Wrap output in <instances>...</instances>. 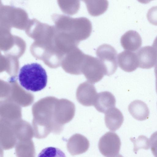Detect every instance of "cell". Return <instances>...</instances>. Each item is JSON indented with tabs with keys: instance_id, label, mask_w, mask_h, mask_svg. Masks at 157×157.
I'll return each mask as SVG.
<instances>
[{
	"instance_id": "277c9868",
	"label": "cell",
	"mask_w": 157,
	"mask_h": 157,
	"mask_svg": "<svg viewBox=\"0 0 157 157\" xmlns=\"http://www.w3.org/2000/svg\"><path fill=\"white\" fill-rule=\"evenodd\" d=\"M82 73L87 81L94 84L100 81L107 75L106 68L98 58L85 54L82 68Z\"/></svg>"
},
{
	"instance_id": "2e32d148",
	"label": "cell",
	"mask_w": 157,
	"mask_h": 157,
	"mask_svg": "<svg viewBox=\"0 0 157 157\" xmlns=\"http://www.w3.org/2000/svg\"><path fill=\"white\" fill-rule=\"evenodd\" d=\"M85 3L88 12L91 16L97 17L104 13L107 10V0H81Z\"/></svg>"
},
{
	"instance_id": "ffe728a7",
	"label": "cell",
	"mask_w": 157,
	"mask_h": 157,
	"mask_svg": "<svg viewBox=\"0 0 157 157\" xmlns=\"http://www.w3.org/2000/svg\"><path fill=\"white\" fill-rule=\"evenodd\" d=\"M149 140L152 152L155 156L157 157V131L152 134Z\"/></svg>"
},
{
	"instance_id": "9c48e42d",
	"label": "cell",
	"mask_w": 157,
	"mask_h": 157,
	"mask_svg": "<svg viewBox=\"0 0 157 157\" xmlns=\"http://www.w3.org/2000/svg\"><path fill=\"white\" fill-rule=\"evenodd\" d=\"M117 60L120 68L126 72H132L139 67L136 52L124 51L118 55Z\"/></svg>"
},
{
	"instance_id": "7402d4cb",
	"label": "cell",
	"mask_w": 157,
	"mask_h": 157,
	"mask_svg": "<svg viewBox=\"0 0 157 157\" xmlns=\"http://www.w3.org/2000/svg\"><path fill=\"white\" fill-rule=\"evenodd\" d=\"M154 71L155 76V85H156V90L157 93V65H155L154 69Z\"/></svg>"
},
{
	"instance_id": "9a60e30c",
	"label": "cell",
	"mask_w": 157,
	"mask_h": 157,
	"mask_svg": "<svg viewBox=\"0 0 157 157\" xmlns=\"http://www.w3.org/2000/svg\"><path fill=\"white\" fill-rule=\"evenodd\" d=\"M128 109L131 115L137 120L142 121L148 118L149 109L147 105L141 100H135L132 102Z\"/></svg>"
},
{
	"instance_id": "4fadbf2b",
	"label": "cell",
	"mask_w": 157,
	"mask_h": 157,
	"mask_svg": "<svg viewBox=\"0 0 157 157\" xmlns=\"http://www.w3.org/2000/svg\"><path fill=\"white\" fill-rule=\"evenodd\" d=\"M124 120L121 112L115 107L105 113V121L106 127L111 131H116L121 127Z\"/></svg>"
},
{
	"instance_id": "3957f363",
	"label": "cell",
	"mask_w": 157,
	"mask_h": 157,
	"mask_svg": "<svg viewBox=\"0 0 157 157\" xmlns=\"http://www.w3.org/2000/svg\"><path fill=\"white\" fill-rule=\"evenodd\" d=\"M29 20L27 13L23 9L1 4V24L21 27L28 24Z\"/></svg>"
},
{
	"instance_id": "5bb4252c",
	"label": "cell",
	"mask_w": 157,
	"mask_h": 157,
	"mask_svg": "<svg viewBox=\"0 0 157 157\" xmlns=\"http://www.w3.org/2000/svg\"><path fill=\"white\" fill-rule=\"evenodd\" d=\"M85 55V54L77 47L73 49L69 60V72L75 75L82 74V68Z\"/></svg>"
},
{
	"instance_id": "8992f818",
	"label": "cell",
	"mask_w": 157,
	"mask_h": 157,
	"mask_svg": "<svg viewBox=\"0 0 157 157\" xmlns=\"http://www.w3.org/2000/svg\"><path fill=\"white\" fill-rule=\"evenodd\" d=\"M96 53L105 67L107 75L114 74L117 68V53L115 49L110 45L104 44L98 48Z\"/></svg>"
},
{
	"instance_id": "52a82bcc",
	"label": "cell",
	"mask_w": 157,
	"mask_h": 157,
	"mask_svg": "<svg viewBox=\"0 0 157 157\" xmlns=\"http://www.w3.org/2000/svg\"><path fill=\"white\" fill-rule=\"evenodd\" d=\"M97 94L94 85L86 81L78 86L76 92V98L81 105L90 106L94 105Z\"/></svg>"
},
{
	"instance_id": "5b68a950",
	"label": "cell",
	"mask_w": 157,
	"mask_h": 157,
	"mask_svg": "<svg viewBox=\"0 0 157 157\" xmlns=\"http://www.w3.org/2000/svg\"><path fill=\"white\" fill-rule=\"evenodd\" d=\"M121 145L118 136L115 132H108L100 138L98 147L101 153L105 156L118 157Z\"/></svg>"
},
{
	"instance_id": "e0dca14e",
	"label": "cell",
	"mask_w": 157,
	"mask_h": 157,
	"mask_svg": "<svg viewBox=\"0 0 157 157\" xmlns=\"http://www.w3.org/2000/svg\"><path fill=\"white\" fill-rule=\"evenodd\" d=\"M58 4L62 12L70 15L78 13L80 7V0H57Z\"/></svg>"
},
{
	"instance_id": "7a4b0ae2",
	"label": "cell",
	"mask_w": 157,
	"mask_h": 157,
	"mask_svg": "<svg viewBox=\"0 0 157 157\" xmlns=\"http://www.w3.org/2000/svg\"><path fill=\"white\" fill-rule=\"evenodd\" d=\"M18 78L22 86L33 92L38 91L44 88L47 82L45 70L37 63L23 66L20 70Z\"/></svg>"
},
{
	"instance_id": "d6986e66",
	"label": "cell",
	"mask_w": 157,
	"mask_h": 157,
	"mask_svg": "<svg viewBox=\"0 0 157 157\" xmlns=\"http://www.w3.org/2000/svg\"><path fill=\"white\" fill-rule=\"evenodd\" d=\"M147 17L151 24L157 25V6H153L148 10Z\"/></svg>"
},
{
	"instance_id": "30bf717a",
	"label": "cell",
	"mask_w": 157,
	"mask_h": 157,
	"mask_svg": "<svg viewBox=\"0 0 157 157\" xmlns=\"http://www.w3.org/2000/svg\"><path fill=\"white\" fill-rule=\"evenodd\" d=\"M90 146L89 141L84 136L76 133L72 136L67 144L68 151L73 155L85 152Z\"/></svg>"
},
{
	"instance_id": "7c38bea8",
	"label": "cell",
	"mask_w": 157,
	"mask_h": 157,
	"mask_svg": "<svg viewBox=\"0 0 157 157\" xmlns=\"http://www.w3.org/2000/svg\"><path fill=\"white\" fill-rule=\"evenodd\" d=\"M116 100L110 92L105 91L98 94L94 106L98 112L105 113L110 109L115 107Z\"/></svg>"
},
{
	"instance_id": "8fae6325",
	"label": "cell",
	"mask_w": 157,
	"mask_h": 157,
	"mask_svg": "<svg viewBox=\"0 0 157 157\" xmlns=\"http://www.w3.org/2000/svg\"><path fill=\"white\" fill-rule=\"evenodd\" d=\"M120 42L121 46L124 49L134 52L140 47L142 44V40L137 32L133 30H129L121 36Z\"/></svg>"
},
{
	"instance_id": "603a6c76",
	"label": "cell",
	"mask_w": 157,
	"mask_h": 157,
	"mask_svg": "<svg viewBox=\"0 0 157 157\" xmlns=\"http://www.w3.org/2000/svg\"><path fill=\"white\" fill-rule=\"evenodd\" d=\"M139 2L144 4L149 3L151 1L153 0H137Z\"/></svg>"
},
{
	"instance_id": "44dd1931",
	"label": "cell",
	"mask_w": 157,
	"mask_h": 157,
	"mask_svg": "<svg viewBox=\"0 0 157 157\" xmlns=\"http://www.w3.org/2000/svg\"><path fill=\"white\" fill-rule=\"evenodd\" d=\"M152 46L154 48L157 53V36L153 42ZM155 65H157V62Z\"/></svg>"
},
{
	"instance_id": "ba28073f",
	"label": "cell",
	"mask_w": 157,
	"mask_h": 157,
	"mask_svg": "<svg viewBox=\"0 0 157 157\" xmlns=\"http://www.w3.org/2000/svg\"><path fill=\"white\" fill-rule=\"evenodd\" d=\"M136 53L139 67L148 69L156 65L157 62V53L152 46H147L143 47Z\"/></svg>"
},
{
	"instance_id": "6da1fadb",
	"label": "cell",
	"mask_w": 157,
	"mask_h": 157,
	"mask_svg": "<svg viewBox=\"0 0 157 157\" xmlns=\"http://www.w3.org/2000/svg\"><path fill=\"white\" fill-rule=\"evenodd\" d=\"M52 18L56 25L67 32L72 38L78 44L87 39L90 35L92 25L86 17L74 18L64 15L54 13Z\"/></svg>"
},
{
	"instance_id": "ac0fdd59",
	"label": "cell",
	"mask_w": 157,
	"mask_h": 157,
	"mask_svg": "<svg viewBox=\"0 0 157 157\" xmlns=\"http://www.w3.org/2000/svg\"><path fill=\"white\" fill-rule=\"evenodd\" d=\"M131 140L134 143V151L135 152L141 148L147 150L150 148L149 139L144 136H140L136 139L132 138Z\"/></svg>"
}]
</instances>
